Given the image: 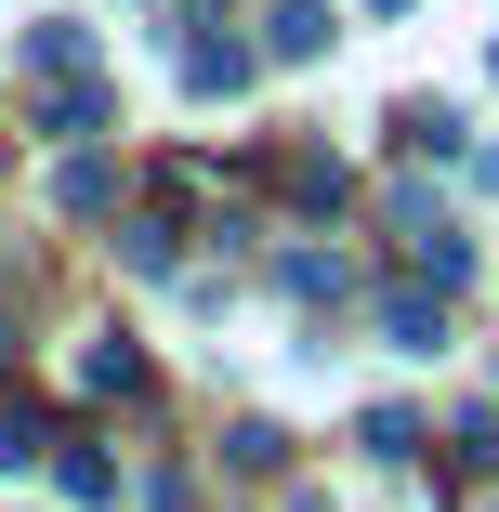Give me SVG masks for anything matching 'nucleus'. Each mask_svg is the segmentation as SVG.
Masks as SVG:
<instances>
[{"instance_id": "obj_1", "label": "nucleus", "mask_w": 499, "mask_h": 512, "mask_svg": "<svg viewBox=\"0 0 499 512\" xmlns=\"http://www.w3.org/2000/svg\"><path fill=\"white\" fill-rule=\"evenodd\" d=\"M237 79H250V40H224V27L184 40V92H237Z\"/></svg>"}, {"instance_id": "obj_2", "label": "nucleus", "mask_w": 499, "mask_h": 512, "mask_svg": "<svg viewBox=\"0 0 499 512\" xmlns=\"http://www.w3.org/2000/svg\"><path fill=\"white\" fill-rule=\"evenodd\" d=\"M263 53H276V66H316V53H329V14H316V0H276Z\"/></svg>"}, {"instance_id": "obj_3", "label": "nucleus", "mask_w": 499, "mask_h": 512, "mask_svg": "<svg viewBox=\"0 0 499 512\" xmlns=\"http://www.w3.org/2000/svg\"><path fill=\"white\" fill-rule=\"evenodd\" d=\"M381 329H394V342H408V355H447V316H434V302H421V289H394V302H381Z\"/></svg>"}, {"instance_id": "obj_4", "label": "nucleus", "mask_w": 499, "mask_h": 512, "mask_svg": "<svg viewBox=\"0 0 499 512\" xmlns=\"http://www.w3.org/2000/svg\"><path fill=\"white\" fill-rule=\"evenodd\" d=\"M79 368H92V394H145V355H132L119 329H92V355H79Z\"/></svg>"}, {"instance_id": "obj_5", "label": "nucleus", "mask_w": 499, "mask_h": 512, "mask_svg": "<svg viewBox=\"0 0 499 512\" xmlns=\"http://www.w3.org/2000/svg\"><path fill=\"white\" fill-rule=\"evenodd\" d=\"M27 66H40V79H92V27H40Z\"/></svg>"}, {"instance_id": "obj_6", "label": "nucleus", "mask_w": 499, "mask_h": 512, "mask_svg": "<svg viewBox=\"0 0 499 512\" xmlns=\"http://www.w3.org/2000/svg\"><path fill=\"white\" fill-rule=\"evenodd\" d=\"M106 197H119L106 158H66V171H53V211H106Z\"/></svg>"}, {"instance_id": "obj_7", "label": "nucleus", "mask_w": 499, "mask_h": 512, "mask_svg": "<svg viewBox=\"0 0 499 512\" xmlns=\"http://www.w3.org/2000/svg\"><path fill=\"white\" fill-rule=\"evenodd\" d=\"M368 460H421V421H408V407H368Z\"/></svg>"}, {"instance_id": "obj_8", "label": "nucleus", "mask_w": 499, "mask_h": 512, "mask_svg": "<svg viewBox=\"0 0 499 512\" xmlns=\"http://www.w3.org/2000/svg\"><path fill=\"white\" fill-rule=\"evenodd\" d=\"M460 460H473V473H499V407H460Z\"/></svg>"}, {"instance_id": "obj_9", "label": "nucleus", "mask_w": 499, "mask_h": 512, "mask_svg": "<svg viewBox=\"0 0 499 512\" xmlns=\"http://www.w3.org/2000/svg\"><path fill=\"white\" fill-rule=\"evenodd\" d=\"M368 14H408V0H368Z\"/></svg>"}]
</instances>
